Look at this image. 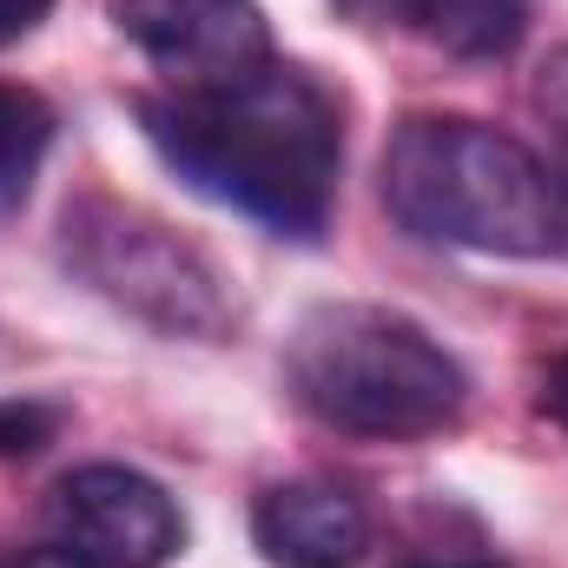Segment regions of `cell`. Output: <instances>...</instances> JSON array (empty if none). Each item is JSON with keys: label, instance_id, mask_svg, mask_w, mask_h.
Returning a JSON list of instances; mask_svg holds the SVG:
<instances>
[{"label": "cell", "instance_id": "13", "mask_svg": "<svg viewBox=\"0 0 568 568\" xmlns=\"http://www.w3.org/2000/svg\"><path fill=\"white\" fill-rule=\"evenodd\" d=\"M542 410H549V424L568 429V351L542 371Z\"/></svg>", "mask_w": 568, "mask_h": 568}, {"label": "cell", "instance_id": "4", "mask_svg": "<svg viewBox=\"0 0 568 568\" xmlns=\"http://www.w3.org/2000/svg\"><path fill=\"white\" fill-rule=\"evenodd\" d=\"M60 258L67 272L100 291L113 311L140 317L159 337H192L219 344L239 324V297L225 272L165 219H152L126 199L87 192L60 212Z\"/></svg>", "mask_w": 568, "mask_h": 568}, {"label": "cell", "instance_id": "15", "mask_svg": "<svg viewBox=\"0 0 568 568\" xmlns=\"http://www.w3.org/2000/svg\"><path fill=\"white\" fill-rule=\"evenodd\" d=\"M20 568H87V562H73L60 542H47V549H33V556H20Z\"/></svg>", "mask_w": 568, "mask_h": 568}, {"label": "cell", "instance_id": "8", "mask_svg": "<svg viewBox=\"0 0 568 568\" xmlns=\"http://www.w3.org/2000/svg\"><path fill=\"white\" fill-rule=\"evenodd\" d=\"M351 20H390L456 60H509L529 33V0H337Z\"/></svg>", "mask_w": 568, "mask_h": 568}, {"label": "cell", "instance_id": "7", "mask_svg": "<svg viewBox=\"0 0 568 568\" xmlns=\"http://www.w3.org/2000/svg\"><path fill=\"white\" fill-rule=\"evenodd\" d=\"M252 542L272 568H357L377 542L371 503L331 476H291L258 489Z\"/></svg>", "mask_w": 568, "mask_h": 568}, {"label": "cell", "instance_id": "2", "mask_svg": "<svg viewBox=\"0 0 568 568\" xmlns=\"http://www.w3.org/2000/svg\"><path fill=\"white\" fill-rule=\"evenodd\" d=\"M384 212L449 252L556 258L568 252V185L529 145L469 113H417L377 159Z\"/></svg>", "mask_w": 568, "mask_h": 568}, {"label": "cell", "instance_id": "6", "mask_svg": "<svg viewBox=\"0 0 568 568\" xmlns=\"http://www.w3.org/2000/svg\"><path fill=\"white\" fill-rule=\"evenodd\" d=\"M113 27L172 87H212L278 60L258 0H113Z\"/></svg>", "mask_w": 568, "mask_h": 568}, {"label": "cell", "instance_id": "12", "mask_svg": "<svg viewBox=\"0 0 568 568\" xmlns=\"http://www.w3.org/2000/svg\"><path fill=\"white\" fill-rule=\"evenodd\" d=\"M53 13V0H0V47H13V40H27L40 20Z\"/></svg>", "mask_w": 568, "mask_h": 568}, {"label": "cell", "instance_id": "10", "mask_svg": "<svg viewBox=\"0 0 568 568\" xmlns=\"http://www.w3.org/2000/svg\"><path fill=\"white\" fill-rule=\"evenodd\" d=\"M67 429V410L47 397H7L0 404V456H40Z\"/></svg>", "mask_w": 568, "mask_h": 568}, {"label": "cell", "instance_id": "11", "mask_svg": "<svg viewBox=\"0 0 568 568\" xmlns=\"http://www.w3.org/2000/svg\"><path fill=\"white\" fill-rule=\"evenodd\" d=\"M536 113L549 120V133H556V145H562V165H568V47L562 53H549L542 73H536Z\"/></svg>", "mask_w": 568, "mask_h": 568}, {"label": "cell", "instance_id": "14", "mask_svg": "<svg viewBox=\"0 0 568 568\" xmlns=\"http://www.w3.org/2000/svg\"><path fill=\"white\" fill-rule=\"evenodd\" d=\"M404 568H503V562H489L483 549H424V556H410Z\"/></svg>", "mask_w": 568, "mask_h": 568}, {"label": "cell", "instance_id": "16", "mask_svg": "<svg viewBox=\"0 0 568 568\" xmlns=\"http://www.w3.org/2000/svg\"><path fill=\"white\" fill-rule=\"evenodd\" d=\"M0 568H20V562H13V556H0Z\"/></svg>", "mask_w": 568, "mask_h": 568}, {"label": "cell", "instance_id": "3", "mask_svg": "<svg viewBox=\"0 0 568 568\" xmlns=\"http://www.w3.org/2000/svg\"><path fill=\"white\" fill-rule=\"evenodd\" d=\"M284 384L304 417L357 443H417L463 424L469 371L390 304H317L284 344Z\"/></svg>", "mask_w": 568, "mask_h": 568}, {"label": "cell", "instance_id": "5", "mask_svg": "<svg viewBox=\"0 0 568 568\" xmlns=\"http://www.w3.org/2000/svg\"><path fill=\"white\" fill-rule=\"evenodd\" d=\"M47 536L87 568H165L185 549V516L133 463H80L47 489Z\"/></svg>", "mask_w": 568, "mask_h": 568}, {"label": "cell", "instance_id": "1", "mask_svg": "<svg viewBox=\"0 0 568 568\" xmlns=\"http://www.w3.org/2000/svg\"><path fill=\"white\" fill-rule=\"evenodd\" d=\"M145 145L212 205L317 245L337 205L344 126L337 100L304 73L265 60L212 87H165L140 100Z\"/></svg>", "mask_w": 568, "mask_h": 568}, {"label": "cell", "instance_id": "9", "mask_svg": "<svg viewBox=\"0 0 568 568\" xmlns=\"http://www.w3.org/2000/svg\"><path fill=\"white\" fill-rule=\"evenodd\" d=\"M47 152H53V106L27 87L0 80V219L27 205Z\"/></svg>", "mask_w": 568, "mask_h": 568}, {"label": "cell", "instance_id": "17", "mask_svg": "<svg viewBox=\"0 0 568 568\" xmlns=\"http://www.w3.org/2000/svg\"><path fill=\"white\" fill-rule=\"evenodd\" d=\"M562 185H568V179H562Z\"/></svg>", "mask_w": 568, "mask_h": 568}]
</instances>
